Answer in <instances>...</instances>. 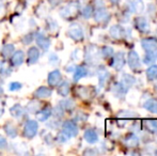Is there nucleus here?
<instances>
[{"label": "nucleus", "instance_id": "393cba45", "mask_svg": "<svg viewBox=\"0 0 157 156\" xmlns=\"http://www.w3.org/2000/svg\"><path fill=\"white\" fill-rule=\"evenodd\" d=\"M3 129H4V131H6V134L10 138H16L17 129H16V127L12 124V123H6V124L4 125Z\"/></svg>", "mask_w": 157, "mask_h": 156}, {"label": "nucleus", "instance_id": "f3484780", "mask_svg": "<svg viewBox=\"0 0 157 156\" xmlns=\"http://www.w3.org/2000/svg\"><path fill=\"white\" fill-rule=\"evenodd\" d=\"M52 93V90L50 88L42 86V87H40L39 89L34 91V96L37 98H48L50 97Z\"/></svg>", "mask_w": 157, "mask_h": 156}, {"label": "nucleus", "instance_id": "4468645a", "mask_svg": "<svg viewBox=\"0 0 157 156\" xmlns=\"http://www.w3.org/2000/svg\"><path fill=\"white\" fill-rule=\"evenodd\" d=\"M125 65V57H124V54L122 51L120 52H117L114 55V58H113V61H112V67L116 71H121V70L124 67Z\"/></svg>", "mask_w": 157, "mask_h": 156}, {"label": "nucleus", "instance_id": "8fccbe9b", "mask_svg": "<svg viewBox=\"0 0 157 156\" xmlns=\"http://www.w3.org/2000/svg\"><path fill=\"white\" fill-rule=\"evenodd\" d=\"M49 1H50V3H52V6H57V4L60 3V2L62 1V0H49Z\"/></svg>", "mask_w": 157, "mask_h": 156}, {"label": "nucleus", "instance_id": "e433bc0d", "mask_svg": "<svg viewBox=\"0 0 157 156\" xmlns=\"http://www.w3.org/2000/svg\"><path fill=\"white\" fill-rule=\"evenodd\" d=\"M11 73H12V71H11L10 67H9L6 63L2 62L1 64H0V75L6 76H6L11 75Z\"/></svg>", "mask_w": 157, "mask_h": 156}, {"label": "nucleus", "instance_id": "2f4dec72", "mask_svg": "<svg viewBox=\"0 0 157 156\" xmlns=\"http://www.w3.org/2000/svg\"><path fill=\"white\" fill-rule=\"evenodd\" d=\"M60 106L62 107L64 110L71 111L74 109L75 103H74V101L71 100V98H65V100H63L62 102H60Z\"/></svg>", "mask_w": 157, "mask_h": 156}, {"label": "nucleus", "instance_id": "423d86ee", "mask_svg": "<svg viewBox=\"0 0 157 156\" xmlns=\"http://www.w3.org/2000/svg\"><path fill=\"white\" fill-rule=\"evenodd\" d=\"M127 63L129 65V67L132 71H137L141 67V62L140 58H139L138 54L134 50H130L127 55Z\"/></svg>", "mask_w": 157, "mask_h": 156}, {"label": "nucleus", "instance_id": "9d476101", "mask_svg": "<svg viewBox=\"0 0 157 156\" xmlns=\"http://www.w3.org/2000/svg\"><path fill=\"white\" fill-rule=\"evenodd\" d=\"M141 46L147 52L157 50V40L155 38H145L141 40Z\"/></svg>", "mask_w": 157, "mask_h": 156}, {"label": "nucleus", "instance_id": "6ab92c4d", "mask_svg": "<svg viewBox=\"0 0 157 156\" xmlns=\"http://www.w3.org/2000/svg\"><path fill=\"white\" fill-rule=\"evenodd\" d=\"M10 113L12 117L19 119V118L24 117V115H25V109H24V107L21 106V105L15 104L10 108Z\"/></svg>", "mask_w": 157, "mask_h": 156}, {"label": "nucleus", "instance_id": "37998d69", "mask_svg": "<svg viewBox=\"0 0 157 156\" xmlns=\"http://www.w3.org/2000/svg\"><path fill=\"white\" fill-rule=\"evenodd\" d=\"M72 58L76 61L80 60V59L82 58V51H81L80 49H75L74 52H73V55H72Z\"/></svg>", "mask_w": 157, "mask_h": 156}, {"label": "nucleus", "instance_id": "603ef678", "mask_svg": "<svg viewBox=\"0 0 157 156\" xmlns=\"http://www.w3.org/2000/svg\"><path fill=\"white\" fill-rule=\"evenodd\" d=\"M2 113H3V110H2V109L0 108V117H1V116H2Z\"/></svg>", "mask_w": 157, "mask_h": 156}, {"label": "nucleus", "instance_id": "3c124183", "mask_svg": "<svg viewBox=\"0 0 157 156\" xmlns=\"http://www.w3.org/2000/svg\"><path fill=\"white\" fill-rule=\"evenodd\" d=\"M110 1L112 2V4H118V3H119V1H120V0H110Z\"/></svg>", "mask_w": 157, "mask_h": 156}, {"label": "nucleus", "instance_id": "58836bf2", "mask_svg": "<svg viewBox=\"0 0 157 156\" xmlns=\"http://www.w3.org/2000/svg\"><path fill=\"white\" fill-rule=\"evenodd\" d=\"M155 57H154V52L151 51V52H147V55L144 56V58H143V62L145 63V64H150V63H153L155 62Z\"/></svg>", "mask_w": 157, "mask_h": 156}, {"label": "nucleus", "instance_id": "473e14b6", "mask_svg": "<svg viewBox=\"0 0 157 156\" xmlns=\"http://www.w3.org/2000/svg\"><path fill=\"white\" fill-rule=\"evenodd\" d=\"M147 77L149 80L157 79V65H152L147 70Z\"/></svg>", "mask_w": 157, "mask_h": 156}, {"label": "nucleus", "instance_id": "a878e982", "mask_svg": "<svg viewBox=\"0 0 157 156\" xmlns=\"http://www.w3.org/2000/svg\"><path fill=\"white\" fill-rule=\"evenodd\" d=\"M143 107H144L147 111H150V112H153L157 115V101L153 100V98H150V100H147V102L144 103Z\"/></svg>", "mask_w": 157, "mask_h": 156}, {"label": "nucleus", "instance_id": "cd10ccee", "mask_svg": "<svg viewBox=\"0 0 157 156\" xmlns=\"http://www.w3.org/2000/svg\"><path fill=\"white\" fill-rule=\"evenodd\" d=\"M144 127L147 131L155 134L157 133V121L154 120H145L144 121Z\"/></svg>", "mask_w": 157, "mask_h": 156}, {"label": "nucleus", "instance_id": "5701e85b", "mask_svg": "<svg viewBox=\"0 0 157 156\" xmlns=\"http://www.w3.org/2000/svg\"><path fill=\"white\" fill-rule=\"evenodd\" d=\"M70 90H71V86L68 83V81H63L61 82V85L58 88V93L59 95H61L62 97H66V96L70 94Z\"/></svg>", "mask_w": 157, "mask_h": 156}, {"label": "nucleus", "instance_id": "a19ab883", "mask_svg": "<svg viewBox=\"0 0 157 156\" xmlns=\"http://www.w3.org/2000/svg\"><path fill=\"white\" fill-rule=\"evenodd\" d=\"M119 118H122V119H125V118H132V117H136V112H132V111H128V110H123V111H120L119 112Z\"/></svg>", "mask_w": 157, "mask_h": 156}, {"label": "nucleus", "instance_id": "a18cd8bd", "mask_svg": "<svg viewBox=\"0 0 157 156\" xmlns=\"http://www.w3.org/2000/svg\"><path fill=\"white\" fill-rule=\"evenodd\" d=\"M8 146V141L3 136L0 135V150H3Z\"/></svg>", "mask_w": 157, "mask_h": 156}, {"label": "nucleus", "instance_id": "09e8293b", "mask_svg": "<svg viewBox=\"0 0 157 156\" xmlns=\"http://www.w3.org/2000/svg\"><path fill=\"white\" fill-rule=\"evenodd\" d=\"M74 70H75L74 65H67L66 67V72H74Z\"/></svg>", "mask_w": 157, "mask_h": 156}, {"label": "nucleus", "instance_id": "dca6fc26", "mask_svg": "<svg viewBox=\"0 0 157 156\" xmlns=\"http://www.w3.org/2000/svg\"><path fill=\"white\" fill-rule=\"evenodd\" d=\"M12 58H11V63L14 67H21V64L25 61V54H24L23 50H17V51H14L12 54Z\"/></svg>", "mask_w": 157, "mask_h": 156}, {"label": "nucleus", "instance_id": "c03bdc74", "mask_svg": "<svg viewBox=\"0 0 157 156\" xmlns=\"http://www.w3.org/2000/svg\"><path fill=\"white\" fill-rule=\"evenodd\" d=\"M34 34H32V33H28L27 36H24V39H23V43L24 44H26V45H28V44H30L32 42V40L34 39Z\"/></svg>", "mask_w": 157, "mask_h": 156}, {"label": "nucleus", "instance_id": "c9c22d12", "mask_svg": "<svg viewBox=\"0 0 157 156\" xmlns=\"http://www.w3.org/2000/svg\"><path fill=\"white\" fill-rule=\"evenodd\" d=\"M94 11H93V6H86L85 8L82 9V11H81V14H82V16L85 17L86 19L90 18V17L93 15Z\"/></svg>", "mask_w": 157, "mask_h": 156}, {"label": "nucleus", "instance_id": "6e6552de", "mask_svg": "<svg viewBox=\"0 0 157 156\" xmlns=\"http://www.w3.org/2000/svg\"><path fill=\"white\" fill-rule=\"evenodd\" d=\"M99 49L94 45H90L86 50V60L88 63H95L99 58Z\"/></svg>", "mask_w": 157, "mask_h": 156}, {"label": "nucleus", "instance_id": "7c9ffc66", "mask_svg": "<svg viewBox=\"0 0 157 156\" xmlns=\"http://www.w3.org/2000/svg\"><path fill=\"white\" fill-rule=\"evenodd\" d=\"M122 82L124 83V85L127 86L128 88H130V87H132L135 83H136V78H135L134 76L129 75V74L124 73L122 75Z\"/></svg>", "mask_w": 157, "mask_h": 156}, {"label": "nucleus", "instance_id": "20e7f679", "mask_svg": "<svg viewBox=\"0 0 157 156\" xmlns=\"http://www.w3.org/2000/svg\"><path fill=\"white\" fill-rule=\"evenodd\" d=\"M62 133L65 134L68 138L76 137L78 134V126L74 121H65L62 124Z\"/></svg>", "mask_w": 157, "mask_h": 156}, {"label": "nucleus", "instance_id": "72a5a7b5", "mask_svg": "<svg viewBox=\"0 0 157 156\" xmlns=\"http://www.w3.org/2000/svg\"><path fill=\"white\" fill-rule=\"evenodd\" d=\"M46 27L50 32L54 33V32H56L58 30V24L54 18H47L46 19Z\"/></svg>", "mask_w": 157, "mask_h": 156}, {"label": "nucleus", "instance_id": "bb28decb", "mask_svg": "<svg viewBox=\"0 0 157 156\" xmlns=\"http://www.w3.org/2000/svg\"><path fill=\"white\" fill-rule=\"evenodd\" d=\"M15 48H14V45L13 44H6V45L2 47L1 49V54L4 58H10L12 56V54L14 52Z\"/></svg>", "mask_w": 157, "mask_h": 156}, {"label": "nucleus", "instance_id": "ddd939ff", "mask_svg": "<svg viewBox=\"0 0 157 156\" xmlns=\"http://www.w3.org/2000/svg\"><path fill=\"white\" fill-rule=\"evenodd\" d=\"M135 27L138 31L142 32V33H145L150 30V24L147 21V18L144 17H137L135 19Z\"/></svg>", "mask_w": 157, "mask_h": 156}, {"label": "nucleus", "instance_id": "de8ad7c7", "mask_svg": "<svg viewBox=\"0 0 157 156\" xmlns=\"http://www.w3.org/2000/svg\"><path fill=\"white\" fill-rule=\"evenodd\" d=\"M85 155H88V154H97V152L95 150H91V149H88L87 151H85V153H83Z\"/></svg>", "mask_w": 157, "mask_h": 156}, {"label": "nucleus", "instance_id": "c85d7f7f", "mask_svg": "<svg viewBox=\"0 0 157 156\" xmlns=\"http://www.w3.org/2000/svg\"><path fill=\"white\" fill-rule=\"evenodd\" d=\"M108 77H109V73H108L105 69H101V71L98 72V85H99V87L103 88L104 86H105Z\"/></svg>", "mask_w": 157, "mask_h": 156}, {"label": "nucleus", "instance_id": "9b49d317", "mask_svg": "<svg viewBox=\"0 0 157 156\" xmlns=\"http://www.w3.org/2000/svg\"><path fill=\"white\" fill-rule=\"evenodd\" d=\"M62 80V74L59 70H55V71L50 72L48 74V77H47V81H48V85L50 87H56L58 86L59 83L61 82Z\"/></svg>", "mask_w": 157, "mask_h": 156}, {"label": "nucleus", "instance_id": "b1692460", "mask_svg": "<svg viewBox=\"0 0 157 156\" xmlns=\"http://www.w3.org/2000/svg\"><path fill=\"white\" fill-rule=\"evenodd\" d=\"M128 89H129V88H128L126 85H124L122 81H121V82H117L113 87L114 93L118 94V95H124V94L127 93Z\"/></svg>", "mask_w": 157, "mask_h": 156}, {"label": "nucleus", "instance_id": "f03ea898", "mask_svg": "<svg viewBox=\"0 0 157 156\" xmlns=\"http://www.w3.org/2000/svg\"><path fill=\"white\" fill-rule=\"evenodd\" d=\"M67 34L71 39L74 40V41H76V42L82 41L83 38H85L83 30L79 24H72V25L68 27Z\"/></svg>", "mask_w": 157, "mask_h": 156}, {"label": "nucleus", "instance_id": "49530a36", "mask_svg": "<svg viewBox=\"0 0 157 156\" xmlns=\"http://www.w3.org/2000/svg\"><path fill=\"white\" fill-rule=\"evenodd\" d=\"M57 139H58V141H59V142H61V143H64V142L67 141L68 137L65 135V134L61 133V134H59V135H58V137H57Z\"/></svg>", "mask_w": 157, "mask_h": 156}, {"label": "nucleus", "instance_id": "4c0bfd02", "mask_svg": "<svg viewBox=\"0 0 157 156\" xmlns=\"http://www.w3.org/2000/svg\"><path fill=\"white\" fill-rule=\"evenodd\" d=\"M21 87H23V85L21 82H18V81H12V82L9 83L8 89L11 92H15V91H19L21 89Z\"/></svg>", "mask_w": 157, "mask_h": 156}, {"label": "nucleus", "instance_id": "1a4fd4ad", "mask_svg": "<svg viewBox=\"0 0 157 156\" xmlns=\"http://www.w3.org/2000/svg\"><path fill=\"white\" fill-rule=\"evenodd\" d=\"M109 34L114 40H122L126 36V29L120 25H113L109 29Z\"/></svg>", "mask_w": 157, "mask_h": 156}, {"label": "nucleus", "instance_id": "f704fd0d", "mask_svg": "<svg viewBox=\"0 0 157 156\" xmlns=\"http://www.w3.org/2000/svg\"><path fill=\"white\" fill-rule=\"evenodd\" d=\"M113 54H114L113 49H112V47H110V46H104V47L101 48V55L105 59L111 58V57L113 56Z\"/></svg>", "mask_w": 157, "mask_h": 156}, {"label": "nucleus", "instance_id": "79ce46f5", "mask_svg": "<svg viewBox=\"0 0 157 156\" xmlns=\"http://www.w3.org/2000/svg\"><path fill=\"white\" fill-rule=\"evenodd\" d=\"M48 61H49L50 64L52 65H57L59 63V61H60V59H59L58 55L55 54V52H52V54L49 55V58H48Z\"/></svg>", "mask_w": 157, "mask_h": 156}, {"label": "nucleus", "instance_id": "412c9836", "mask_svg": "<svg viewBox=\"0 0 157 156\" xmlns=\"http://www.w3.org/2000/svg\"><path fill=\"white\" fill-rule=\"evenodd\" d=\"M129 9L132 12L141 13L144 11V3L142 0H132L129 3Z\"/></svg>", "mask_w": 157, "mask_h": 156}, {"label": "nucleus", "instance_id": "c756f323", "mask_svg": "<svg viewBox=\"0 0 157 156\" xmlns=\"http://www.w3.org/2000/svg\"><path fill=\"white\" fill-rule=\"evenodd\" d=\"M40 106H41V104H40L39 102H36V101H31V102L28 103L27 107H26V110H27L28 112L34 113L35 115V113L39 111Z\"/></svg>", "mask_w": 157, "mask_h": 156}, {"label": "nucleus", "instance_id": "a211bd4d", "mask_svg": "<svg viewBox=\"0 0 157 156\" xmlns=\"http://www.w3.org/2000/svg\"><path fill=\"white\" fill-rule=\"evenodd\" d=\"M83 138H85L86 141L91 144L96 143L98 141V135L94 129H87L83 134Z\"/></svg>", "mask_w": 157, "mask_h": 156}, {"label": "nucleus", "instance_id": "0eeeda50", "mask_svg": "<svg viewBox=\"0 0 157 156\" xmlns=\"http://www.w3.org/2000/svg\"><path fill=\"white\" fill-rule=\"evenodd\" d=\"M94 19L96 23L99 24H106L110 21V14L105 8H98L93 13Z\"/></svg>", "mask_w": 157, "mask_h": 156}, {"label": "nucleus", "instance_id": "39448f33", "mask_svg": "<svg viewBox=\"0 0 157 156\" xmlns=\"http://www.w3.org/2000/svg\"><path fill=\"white\" fill-rule=\"evenodd\" d=\"M34 36H34L35 42H36L37 46H39L42 50L46 51V50L49 49L50 45H52V42H50V40L48 39L47 36H44V33H42V32H37Z\"/></svg>", "mask_w": 157, "mask_h": 156}, {"label": "nucleus", "instance_id": "f257e3e1", "mask_svg": "<svg viewBox=\"0 0 157 156\" xmlns=\"http://www.w3.org/2000/svg\"><path fill=\"white\" fill-rule=\"evenodd\" d=\"M79 11V3L76 1H71L63 6L59 11V14L63 18H72L78 13Z\"/></svg>", "mask_w": 157, "mask_h": 156}, {"label": "nucleus", "instance_id": "7ed1b4c3", "mask_svg": "<svg viewBox=\"0 0 157 156\" xmlns=\"http://www.w3.org/2000/svg\"><path fill=\"white\" fill-rule=\"evenodd\" d=\"M37 131H39V124L35 120H29L25 124L24 127V135L28 139H32L36 136Z\"/></svg>", "mask_w": 157, "mask_h": 156}, {"label": "nucleus", "instance_id": "aec40b11", "mask_svg": "<svg viewBox=\"0 0 157 156\" xmlns=\"http://www.w3.org/2000/svg\"><path fill=\"white\" fill-rule=\"evenodd\" d=\"M50 116H52V108H50V107H45V108H43L42 110L36 112V119L40 122H45V121H47Z\"/></svg>", "mask_w": 157, "mask_h": 156}, {"label": "nucleus", "instance_id": "ea45409f", "mask_svg": "<svg viewBox=\"0 0 157 156\" xmlns=\"http://www.w3.org/2000/svg\"><path fill=\"white\" fill-rule=\"evenodd\" d=\"M63 112H64V109L62 108V107L59 105V106H56L54 108V110H52V115H54L56 118H61L63 117Z\"/></svg>", "mask_w": 157, "mask_h": 156}, {"label": "nucleus", "instance_id": "2eb2a0df", "mask_svg": "<svg viewBox=\"0 0 157 156\" xmlns=\"http://www.w3.org/2000/svg\"><path fill=\"white\" fill-rule=\"evenodd\" d=\"M123 143H124L127 148H130V149L137 148V146H139V138L132 133L127 134V135L123 138Z\"/></svg>", "mask_w": 157, "mask_h": 156}, {"label": "nucleus", "instance_id": "f8f14e48", "mask_svg": "<svg viewBox=\"0 0 157 156\" xmlns=\"http://www.w3.org/2000/svg\"><path fill=\"white\" fill-rule=\"evenodd\" d=\"M40 59V50L37 47L32 46L27 51V63L30 65L35 64Z\"/></svg>", "mask_w": 157, "mask_h": 156}, {"label": "nucleus", "instance_id": "4be33fe9", "mask_svg": "<svg viewBox=\"0 0 157 156\" xmlns=\"http://www.w3.org/2000/svg\"><path fill=\"white\" fill-rule=\"evenodd\" d=\"M88 75V70L85 67H77L74 70V80L78 81Z\"/></svg>", "mask_w": 157, "mask_h": 156}]
</instances>
